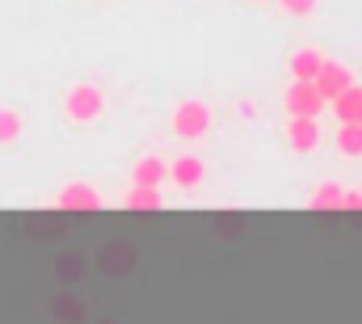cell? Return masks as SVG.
<instances>
[{
  "label": "cell",
  "mask_w": 362,
  "mask_h": 324,
  "mask_svg": "<svg viewBox=\"0 0 362 324\" xmlns=\"http://www.w3.org/2000/svg\"><path fill=\"white\" fill-rule=\"evenodd\" d=\"M173 131H177V139H202L211 131V105L198 101V97L181 101L173 110Z\"/></svg>",
  "instance_id": "6da1fadb"
},
{
  "label": "cell",
  "mask_w": 362,
  "mask_h": 324,
  "mask_svg": "<svg viewBox=\"0 0 362 324\" xmlns=\"http://www.w3.org/2000/svg\"><path fill=\"white\" fill-rule=\"evenodd\" d=\"M64 110H68L72 122H93V118L105 110V93H101L97 84H76V88H68Z\"/></svg>",
  "instance_id": "7a4b0ae2"
},
{
  "label": "cell",
  "mask_w": 362,
  "mask_h": 324,
  "mask_svg": "<svg viewBox=\"0 0 362 324\" xmlns=\"http://www.w3.org/2000/svg\"><path fill=\"white\" fill-rule=\"evenodd\" d=\"M286 110H291V118H320L325 97L316 93L312 81H291V88H286Z\"/></svg>",
  "instance_id": "3957f363"
},
{
  "label": "cell",
  "mask_w": 362,
  "mask_h": 324,
  "mask_svg": "<svg viewBox=\"0 0 362 324\" xmlns=\"http://www.w3.org/2000/svg\"><path fill=\"white\" fill-rule=\"evenodd\" d=\"M312 84H316V93H320L325 101H333L337 93H346L354 81H350V68H346V64H337V59H325Z\"/></svg>",
  "instance_id": "277c9868"
},
{
  "label": "cell",
  "mask_w": 362,
  "mask_h": 324,
  "mask_svg": "<svg viewBox=\"0 0 362 324\" xmlns=\"http://www.w3.org/2000/svg\"><path fill=\"white\" fill-rule=\"evenodd\" d=\"M59 211H85V215H93V211H101V194L93 185H85V181H72V185L59 190Z\"/></svg>",
  "instance_id": "5b68a950"
},
{
  "label": "cell",
  "mask_w": 362,
  "mask_h": 324,
  "mask_svg": "<svg viewBox=\"0 0 362 324\" xmlns=\"http://www.w3.org/2000/svg\"><path fill=\"white\" fill-rule=\"evenodd\" d=\"M320 139H325V135H320V118H291V127H286V144H291L295 152H316Z\"/></svg>",
  "instance_id": "8992f818"
},
{
  "label": "cell",
  "mask_w": 362,
  "mask_h": 324,
  "mask_svg": "<svg viewBox=\"0 0 362 324\" xmlns=\"http://www.w3.org/2000/svg\"><path fill=\"white\" fill-rule=\"evenodd\" d=\"M169 177L177 181V190H198L202 177H206V164L198 161V156H177V161L169 164Z\"/></svg>",
  "instance_id": "52a82bcc"
},
{
  "label": "cell",
  "mask_w": 362,
  "mask_h": 324,
  "mask_svg": "<svg viewBox=\"0 0 362 324\" xmlns=\"http://www.w3.org/2000/svg\"><path fill=\"white\" fill-rule=\"evenodd\" d=\"M333 114H337V122H358L362 127V84H350L346 93L333 97Z\"/></svg>",
  "instance_id": "ba28073f"
},
{
  "label": "cell",
  "mask_w": 362,
  "mask_h": 324,
  "mask_svg": "<svg viewBox=\"0 0 362 324\" xmlns=\"http://www.w3.org/2000/svg\"><path fill=\"white\" fill-rule=\"evenodd\" d=\"M127 211H160L165 207V198H160V185H135L131 194H127V202H122Z\"/></svg>",
  "instance_id": "9c48e42d"
},
{
  "label": "cell",
  "mask_w": 362,
  "mask_h": 324,
  "mask_svg": "<svg viewBox=\"0 0 362 324\" xmlns=\"http://www.w3.org/2000/svg\"><path fill=\"white\" fill-rule=\"evenodd\" d=\"M320 64H325V55H316V51H295L291 55V76L295 81H316V72H320Z\"/></svg>",
  "instance_id": "30bf717a"
},
{
  "label": "cell",
  "mask_w": 362,
  "mask_h": 324,
  "mask_svg": "<svg viewBox=\"0 0 362 324\" xmlns=\"http://www.w3.org/2000/svg\"><path fill=\"white\" fill-rule=\"evenodd\" d=\"M169 177V164L160 161V156H144V161H135V185H160Z\"/></svg>",
  "instance_id": "8fae6325"
},
{
  "label": "cell",
  "mask_w": 362,
  "mask_h": 324,
  "mask_svg": "<svg viewBox=\"0 0 362 324\" xmlns=\"http://www.w3.org/2000/svg\"><path fill=\"white\" fill-rule=\"evenodd\" d=\"M341 185H333V181H325V185H316V194H312V211H341Z\"/></svg>",
  "instance_id": "7c38bea8"
},
{
  "label": "cell",
  "mask_w": 362,
  "mask_h": 324,
  "mask_svg": "<svg viewBox=\"0 0 362 324\" xmlns=\"http://www.w3.org/2000/svg\"><path fill=\"white\" fill-rule=\"evenodd\" d=\"M337 152H341V156H362V127L358 122H341V131H337Z\"/></svg>",
  "instance_id": "4fadbf2b"
},
{
  "label": "cell",
  "mask_w": 362,
  "mask_h": 324,
  "mask_svg": "<svg viewBox=\"0 0 362 324\" xmlns=\"http://www.w3.org/2000/svg\"><path fill=\"white\" fill-rule=\"evenodd\" d=\"M17 139H21V118L17 110L0 105V144H17Z\"/></svg>",
  "instance_id": "5bb4252c"
},
{
  "label": "cell",
  "mask_w": 362,
  "mask_h": 324,
  "mask_svg": "<svg viewBox=\"0 0 362 324\" xmlns=\"http://www.w3.org/2000/svg\"><path fill=\"white\" fill-rule=\"evenodd\" d=\"M131 261H135V257H131V248H105V253H101V265H105L110 274H127V270H131Z\"/></svg>",
  "instance_id": "9a60e30c"
},
{
  "label": "cell",
  "mask_w": 362,
  "mask_h": 324,
  "mask_svg": "<svg viewBox=\"0 0 362 324\" xmlns=\"http://www.w3.org/2000/svg\"><path fill=\"white\" fill-rule=\"evenodd\" d=\"M55 316H59V320H68V324L85 320V303H81V299H72V295H59V299H55Z\"/></svg>",
  "instance_id": "2e32d148"
},
{
  "label": "cell",
  "mask_w": 362,
  "mask_h": 324,
  "mask_svg": "<svg viewBox=\"0 0 362 324\" xmlns=\"http://www.w3.org/2000/svg\"><path fill=\"white\" fill-rule=\"evenodd\" d=\"M59 274H64L68 282H76V278H85V261H81V257H59Z\"/></svg>",
  "instance_id": "e0dca14e"
},
{
  "label": "cell",
  "mask_w": 362,
  "mask_h": 324,
  "mask_svg": "<svg viewBox=\"0 0 362 324\" xmlns=\"http://www.w3.org/2000/svg\"><path fill=\"white\" fill-rule=\"evenodd\" d=\"M282 8L291 17H308V13H316V0H282Z\"/></svg>",
  "instance_id": "ac0fdd59"
},
{
  "label": "cell",
  "mask_w": 362,
  "mask_h": 324,
  "mask_svg": "<svg viewBox=\"0 0 362 324\" xmlns=\"http://www.w3.org/2000/svg\"><path fill=\"white\" fill-rule=\"evenodd\" d=\"M341 211H362V194H358V190L341 194Z\"/></svg>",
  "instance_id": "d6986e66"
},
{
  "label": "cell",
  "mask_w": 362,
  "mask_h": 324,
  "mask_svg": "<svg viewBox=\"0 0 362 324\" xmlns=\"http://www.w3.org/2000/svg\"><path fill=\"white\" fill-rule=\"evenodd\" d=\"M236 114H240V118H257V105H253V101H240Z\"/></svg>",
  "instance_id": "ffe728a7"
},
{
  "label": "cell",
  "mask_w": 362,
  "mask_h": 324,
  "mask_svg": "<svg viewBox=\"0 0 362 324\" xmlns=\"http://www.w3.org/2000/svg\"><path fill=\"white\" fill-rule=\"evenodd\" d=\"M358 194H362V190H358Z\"/></svg>",
  "instance_id": "44dd1931"
}]
</instances>
